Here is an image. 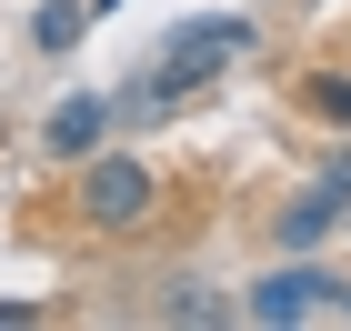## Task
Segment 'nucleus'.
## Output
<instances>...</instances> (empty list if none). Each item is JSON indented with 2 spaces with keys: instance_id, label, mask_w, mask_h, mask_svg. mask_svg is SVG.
<instances>
[{
  "instance_id": "f03ea898",
  "label": "nucleus",
  "mask_w": 351,
  "mask_h": 331,
  "mask_svg": "<svg viewBox=\"0 0 351 331\" xmlns=\"http://www.w3.org/2000/svg\"><path fill=\"white\" fill-rule=\"evenodd\" d=\"M81 211L101 221V231H131V221H151V171L141 161H101L81 181Z\"/></svg>"
},
{
  "instance_id": "7ed1b4c3",
  "label": "nucleus",
  "mask_w": 351,
  "mask_h": 331,
  "mask_svg": "<svg viewBox=\"0 0 351 331\" xmlns=\"http://www.w3.org/2000/svg\"><path fill=\"white\" fill-rule=\"evenodd\" d=\"M241 311H251V321H311V311H351V291H331L322 271H271Z\"/></svg>"
},
{
  "instance_id": "20e7f679",
  "label": "nucleus",
  "mask_w": 351,
  "mask_h": 331,
  "mask_svg": "<svg viewBox=\"0 0 351 331\" xmlns=\"http://www.w3.org/2000/svg\"><path fill=\"white\" fill-rule=\"evenodd\" d=\"M341 201H351V181H311V191L291 201V211H281V251H311L331 231V221H341Z\"/></svg>"
},
{
  "instance_id": "0eeeda50",
  "label": "nucleus",
  "mask_w": 351,
  "mask_h": 331,
  "mask_svg": "<svg viewBox=\"0 0 351 331\" xmlns=\"http://www.w3.org/2000/svg\"><path fill=\"white\" fill-rule=\"evenodd\" d=\"M311 110H322V121H351V71H322V81H311Z\"/></svg>"
},
{
  "instance_id": "39448f33",
  "label": "nucleus",
  "mask_w": 351,
  "mask_h": 331,
  "mask_svg": "<svg viewBox=\"0 0 351 331\" xmlns=\"http://www.w3.org/2000/svg\"><path fill=\"white\" fill-rule=\"evenodd\" d=\"M101 121H110V101H90V90H81V101H60V110H51V151H60V161H81L90 140H101Z\"/></svg>"
},
{
  "instance_id": "f257e3e1",
  "label": "nucleus",
  "mask_w": 351,
  "mask_h": 331,
  "mask_svg": "<svg viewBox=\"0 0 351 331\" xmlns=\"http://www.w3.org/2000/svg\"><path fill=\"white\" fill-rule=\"evenodd\" d=\"M231 51H251V21H231V10H211V21H181L161 40V60H151V101H181L191 81H211Z\"/></svg>"
},
{
  "instance_id": "423d86ee",
  "label": "nucleus",
  "mask_w": 351,
  "mask_h": 331,
  "mask_svg": "<svg viewBox=\"0 0 351 331\" xmlns=\"http://www.w3.org/2000/svg\"><path fill=\"white\" fill-rule=\"evenodd\" d=\"M81 0H40V21H30V40H40V51H71V40H81Z\"/></svg>"
},
{
  "instance_id": "6e6552de",
  "label": "nucleus",
  "mask_w": 351,
  "mask_h": 331,
  "mask_svg": "<svg viewBox=\"0 0 351 331\" xmlns=\"http://www.w3.org/2000/svg\"><path fill=\"white\" fill-rule=\"evenodd\" d=\"M21 321H40V302H0V331H21Z\"/></svg>"
}]
</instances>
